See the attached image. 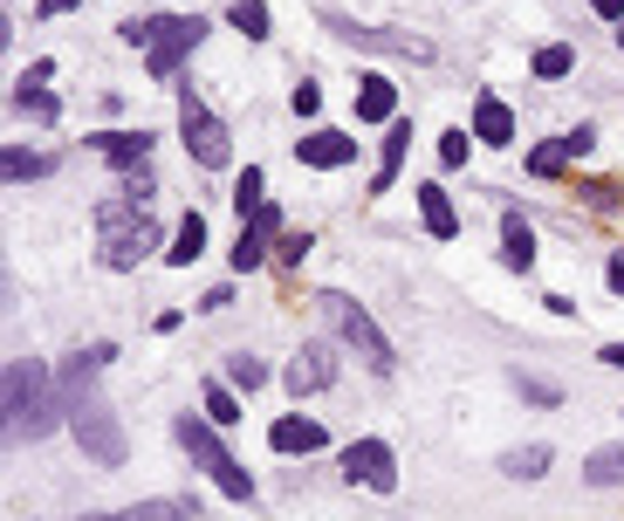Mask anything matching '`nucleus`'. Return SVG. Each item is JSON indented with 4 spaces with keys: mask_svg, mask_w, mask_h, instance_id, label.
<instances>
[{
    "mask_svg": "<svg viewBox=\"0 0 624 521\" xmlns=\"http://www.w3.org/2000/svg\"><path fill=\"white\" fill-rule=\"evenodd\" d=\"M62 412H69V398L49 378V364L14 357V364H8V447H21V439H49Z\"/></svg>",
    "mask_w": 624,
    "mask_h": 521,
    "instance_id": "f257e3e1",
    "label": "nucleus"
},
{
    "mask_svg": "<svg viewBox=\"0 0 624 521\" xmlns=\"http://www.w3.org/2000/svg\"><path fill=\"white\" fill-rule=\"evenodd\" d=\"M117 34H124L131 49H144V69L159 76V83H172L179 62L207 42V21L200 14H151V21H124Z\"/></svg>",
    "mask_w": 624,
    "mask_h": 521,
    "instance_id": "f03ea898",
    "label": "nucleus"
},
{
    "mask_svg": "<svg viewBox=\"0 0 624 521\" xmlns=\"http://www.w3.org/2000/svg\"><path fill=\"white\" fill-rule=\"evenodd\" d=\"M151 248H159V227H151V207H138V199H103L97 207V254H103V268H138Z\"/></svg>",
    "mask_w": 624,
    "mask_h": 521,
    "instance_id": "7ed1b4c3",
    "label": "nucleus"
},
{
    "mask_svg": "<svg viewBox=\"0 0 624 521\" xmlns=\"http://www.w3.org/2000/svg\"><path fill=\"white\" fill-rule=\"evenodd\" d=\"M172 432H179V447H185L192 460H200V467L213 473V488H220L227 501H241V508L254 501V480H248V473H241V460H233V453L220 447V439H213V419H192V412H185Z\"/></svg>",
    "mask_w": 624,
    "mask_h": 521,
    "instance_id": "20e7f679",
    "label": "nucleus"
},
{
    "mask_svg": "<svg viewBox=\"0 0 624 521\" xmlns=\"http://www.w3.org/2000/svg\"><path fill=\"white\" fill-rule=\"evenodd\" d=\"M316 309L330 315V323H336V337H343L350 350H358L371 371H392V364H399V357H392V343H384V330L371 323V309H364V302H350V295L323 289V295H316Z\"/></svg>",
    "mask_w": 624,
    "mask_h": 521,
    "instance_id": "39448f33",
    "label": "nucleus"
},
{
    "mask_svg": "<svg viewBox=\"0 0 624 521\" xmlns=\"http://www.w3.org/2000/svg\"><path fill=\"white\" fill-rule=\"evenodd\" d=\"M69 425H76V439H83V453L97 467H124V432H117V412L103 405V398L69 391Z\"/></svg>",
    "mask_w": 624,
    "mask_h": 521,
    "instance_id": "423d86ee",
    "label": "nucleus"
},
{
    "mask_svg": "<svg viewBox=\"0 0 624 521\" xmlns=\"http://www.w3.org/2000/svg\"><path fill=\"white\" fill-rule=\"evenodd\" d=\"M179 138H185V151H192V166H207V172H227V158H233V144H227V124L192 97V90H179Z\"/></svg>",
    "mask_w": 624,
    "mask_h": 521,
    "instance_id": "0eeeda50",
    "label": "nucleus"
},
{
    "mask_svg": "<svg viewBox=\"0 0 624 521\" xmlns=\"http://www.w3.org/2000/svg\"><path fill=\"white\" fill-rule=\"evenodd\" d=\"M323 28L336 34V42L371 49V56H405V62H425V56H433V42H425V34H405V28H364V21H350V14H336V8H323Z\"/></svg>",
    "mask_w": 624,
    "mask_h": 521,
    "instance_id": "6e6552de",
    "label": "nucleus"
},
{
    "mask_svg": "<svg viewBox=\"0 0 624 521\" xmlns=\"http://www.w3.org/2000/svg\"><path fill=\"white\" fill-rule=\"evenodd\" d=\"M343 480L350 488H364L371 494H392L399 488V460H392V447H384V439H358V447H343Z\"/></svg>",
    "mask_w": 624,
    "mask_h": 521,
    "instance_id": "1a4fd4ad",
    "label": "nucleus"
},
{
    "mask_svg": "<svg viewBox=\"0 0 624 521\" xmlns=\"http://www.w3.org/2000/svg\"><path fill=\"white\" fill-rule=\"evenodd\" d=\"M282 384H289L295 398L330 391V384H336V350H330V343H302V350H295V364L282 371Z\"/></svg>",
    "mask_w": 624,
    "mask_h": 521,
    "instance_id": "9d476101",
    "label": "nucleus"
},
{
    "mask_svg": "<svg viewBox=\"0 0 624 521\" xmlns=\"http://www.w3.org/2000/svg\"><path fill=\"white\" fill-rule=\"evenodd\" d=\"M295 158L309 172H336V166H350L358 158V138H343V131H309V138H295Z\"/></svg>",
    "mask_w": 624,
    "mask_h": 521,
    "instance_id": "9b49d317",
    "label": "nucleus"
},
{
    "mask_svg": "<svg viewBox=\"0 0 624 521\" xmlns=\"http://www.w3.org/2000/svg\"><path fill=\"white\" fill-rule=\"evenodd\" d=\"M591 144H597V131H591V124H576L570 138H550V144H535V151H529V172H535V179H556V172L570 166V158H583Z\"/></svg>",
    "mask_w": 624,
    "mask_h": 521,
    "instance_id": "f8f14e48",
    "label": "nucleus"
},
{
    "mask_svg": "<svg viewBox=\"0 0 624 521\" xmlns=\"http://www.w3.org/2000/svg\"><path fill=\"white\" fill-rule=\"evenodd\" d=\"M268 447H275V453H323L330 432L316 419H275V425H268Z\"/></svg>",
    "mask_w": 624,
    "mask_h": 521,
    "instance_id": "ddd939ff",
    "label": "nucleus"
},
{
    "mask_svg": "<svg viewBox=\"0 0 624 521\" xmlns=\"http://www.w3.org/2000/svg\"><path fill=\"white\" fill-rule=\"evenodd\" d=\"M358 124H399V90L384 76H358Z\"/></svg>",
    "mask_w": 624,
    "mask_h": 521,
    "instance_id": "4468645a",
    "label": "nucleus"
},
{
    "mask_svg": "<svg viewBox=\"0 0 624 521\" xmlns=\"http://www.w3.org/2000/svg\"><path fill=\"white\" fill-rule=\"evenodd\" d=\"M412 192H419V220H425V233H433V240H453V233H460V213H453L446 186H412Z\"/></svg>",
    "mask_w": 624,
    "mask_h": 521,
    "instance_id": "2eb2a0df",
    "label": "nucleus"
},
{
    "mask_svg": "<svg viewBox=\"0 0 624 521\" xmlns=\"http://www.w3.org/2000/svg\"><path fill=\"white\" fill-rule=\"evenodd\" d=\"M501 261H509L515 274L535 268V227H529L522 213H501Z\"/></svg>",
    "mask_w": 624,
    "mask_h": 521,
    "instance_id": "dca6fc26",
    "label": "nucleus"
},
{
    "mask_svg": "<svg viewBox=\"0 0 624 521\" xmlns=\"http://www.w3.org/2000/svg\"><path fill=\"white\" fill-rule=\"evenodd\" d=\"M474 138L481 144H515V110L501 103V97H481L474 103Z\"/></svg>",
    "mask_w": 624,
    "mask_h": 521,
    "instance_id": "f3484780",
    "label": "nucleus"
},
{
    "mask_svg": "<svg viewBox=\"0 0 624 521\" xmlns=\"http://www.w3.org/2000/svg\"><path fill=\"white\" fill-rule=\"evenodd\" d=\"M103 158H110V166H138L144 172V158H151V138L144 131H103V138H90Z\"/></svg>",
    "mask_w": 624,
    "mask_h": 521,
    "instance_id": "a211bd4d",
    "label": "nucleus"
},
{
    "mask_svg": "<svg viewBox=\"0 0 624 521\" xmlns=\"http://www.w3.org/2000/svg\"><path fill=\"white\" fill-rule=\"evenodd\" d=\"M405 144H412V124H392V131H384V151H378L371 192H392V179H399V166H405Z\"/></svg>",
    "mask_w": 624,
    "mask_h": 521,
    "instance_id": "6ab92c4d",
    "label": "nucleus"
},
{
    "mask_svg": "<svg viewBox=\"0 0 624 521\" xmlns=\"http://www.w3.org/2000/svg\"><path fill=\"white\" fill-rule=\"evenodd\" d=\"M200 254H207V220H200V213H185L179 233H172V248H165V261H172V268H192Z\"/></svg>",
    "mask_w": 624,
    "mask_h": 521,
    "instance_id": "aec40b11",
    "label": "nucleus"
},
{
    "mask_svg": "<svg viewBox=\"0 0 624 521\" xmlns=\"http://www.w3.org/2000/svg\"><path fill=\"white\" fill-rule=\"evenodd\" d=\"M110 521H200V508L179 501V494H165V501H138V508H124V514H110Z\"/></svg>",
    "mask_w": 624,
    "mask_h": 521,
    "instance_id": "412c9836",
    "label": "nucleus"
},
{
    "mask_svg": "<svg viewBox=\"0 0 624 521\" xmlns=\"http://www.w3.org/2000/svg\"><path fill=\"white\" fill-rule=\"evenodd\" d=\"M550 447H542V439H535V447H515V453H501V473H509V480H542V473H550Z\"/></svg>",
    "mask_w": 624,
    "mask_h": 521,
    "instance_id": "4be33fe9",
    "label": "nucleus"
},
{
    "mask_svg": "<svg viewBox=\"0 0 624 521\" xmlns=\"http://www.w3.org/2000/svg\"><path fill=\"white\" fill-rule=\"evenodd\" d=\"M268 207V179H261V166H248L241 179H233V213H241V220H254Z\"/></svg>",
    "mask_w": 624,
    "mask_h": 521,
    "instance_id": "5701e85b",
    "label": "nucleus"
},
{
    "mask_svg": "<svg viewBox=\"0 0 624 521\" xmlns=\"http://www.w3.org/2000/svg\"><path fill=\"white\" fill-rule=\"evenodd\" d=\"M0 166H8V186H28V179H49L56 172V158H42V151H8V158H0Z\"/></svg>",
    "mask_w": 624,
    "mask_h": 521,
    "instance_id": "b1692460",
    "label": "nucleus"
},
{
    "mask_svg": "<svg viewBox=\"0 0 624 521\" xmlns=\"http://www.w3.org/2000/svg\"><path fill=\"white\" fill-rule=\"evenodd\" d=\"M227 21L241 28L248 42H268V34H275V28H268V0H233V8H227Z\"/></svg>",
    "mask_w": 624,
    "mask_h": 521,
    "instance_id": "393cba45",
    "label": "nucleus"
},
{
    "mask_svg": "<svg viewBox=\"0 0 624 521\" xmlns=\"http://www.w3.org/2000/svg\"><path fill=\"white\" fill-rule=\"evenodd\" d=\"M583 480H591V488H617V480H624V439H617V447H597L591 467H583Z\"/></svg>",
    "mask_w": 624,
    "mask_h": 521,
    "instance_id": "a878e982",
    "label": "nucleus"
},
{
    "mask_svg": "<svg viewBox=\"0 0 624 521\" xmlns=\"http://www.w3.org/2000/svg\"><path fill=\"white\" fill-rule=\"evenodd\" d=\"M227 384L233 391H261L268 384V364H261V357H248V350H233L227 357Z\"/></svg>",
    "mask_w": 624,
    "mask_h": 521,
    "instance_id": "bb28decb",
    "label": "nucleus"
},
{
    "mask_svg": "<svg viewBox=\"0 0 624 521\" xmlns=\"http://www.w3.org/2000/svg\"><path fill=\"white\" fill-rule=\"evenodd\" d=\"M14 110H28L34 124H56V117H62V103H56L42 83H21V90H14Z\"/></svg>",
    "mask_w": 624,
    "mask_h": 521,
    "instance_id": "cd10ccee",
    "label": "nucleus"
},
{
    "mask_svg": "<svg viewBox=\"0 0 624 521\" xmlns=\"http://www.w3.org/2000/svg\"><path fill=\"white\" fill-rule=\"evenodd\" d=\"M200 405H207V419H213V425H233V419H241V398H233V384H220V378L200 391Z\"/></svg>",
    "mask_w": 624,
    "mask_h": 521,
    "instance_id": "c85d7f7f",
    "label": "nucleus"
},
{
    "mask_svg": "<svg viewBox=\"0 0 624 521\" xmlns=\"http://www.w3.org/2000/svg\"><path fill=\"white\" fill-rule=\"evenodd\" d=\"M535 76H542V83H556V76H570L576 69V56L563 49V42H550V49H535V62H529Z\"/></svg>",
    "mask_w": 624,
    "mask_h": 521,
    "instance_id": "c756f323",
    "label": "nucleus"
},
{
    "mask_svg": "<svg viewBox=\"0 0 624 521\" xmlns=\"http://www.w3.org/2000/svg\"><path fill=\"white\" fill-rule=\"evenodd\" d=\"M515 391L529 398V405H563V391H556L550 378H522V371H515Z\"/></svg>",
    "mask_w": 624,
    "mask_h": 521,
    "instance_id": "7c9ffc66",
    "label": "nucleus"
},
{
    "mask_svg": "<svg viewBox=\"0 0 624 521\" xmlns=\"http://www.w3.org/2000/svg\"><path fill=\"white\" fill-rule=\"evenodd\" d=\"M440 166H466V131H440Z\"/></svg>",
    "mask_w": 624,
    "mask_h": 521,
    "instance_id": "2f4dec72",
    "label": "nucleus"
},
{
    "mask_svg": "<svg viewBox=\"0 0 624 521\" xmlns=\"http://www.w3.org/2000/svg\"><path fill=\"white\" fill-rule=\"evenodd\" d=\"M289 103H295V117H316V110H323V90H316V83H295Z\"/></svg>",
    "mask_w": 624,
    "mask_h": 521,
    "instance_id": "473e14b6",
    "label": "nucleus"
},
{
    "mask_svg": "<svg viewBox=\"0 0 624 521\" xmlns=\"http://www.w3.org/2000/svg\"><path fill=\"white\" fill-rule=\"evenodd\" d=\"M275 248H282V261H302L309 248H316V240H309V233H282V240H275Z\"/></svg>",
    "mask_w": 624,
    "mask_h": 521,
    "instance_id": "72a5a7b5",
    "label": "nucleus"
},
{
    "mask_svg": "<svg viewBox=\"0 0 624 521\" xmlns=\"http://www.w3.org/2000/svg\"><path fill=\"white\" fill-rule=\"evenodd\" d=\"M591 14H604V21H624V0H591Z\"/></svg>",
    "mask_w": 624,
    "mask_h": 521,
    "instance_id": "f704fd0d",
    "label": "nucleus"
},
{
    "mask_svg": "<svg viewBox=\"0 0 624 521\" xmlns=\"http://www.w3.org/2000/svg\"><path fill=\"white\" fill-rule=\"evenodd\" d=\"M597 364H611V371H624V343H604V350H597Z\"/></svg>",
    "mask_w": 624,
    "mask_h": 521,
    "instance_id": "c9c22d12",
    "label": "nucleus"
},
{
    "mask_svg": "<svg viewBox=\"0 0 624 521\" xmlns=\"http://www.w3.org/2000/svg\"><path fill=\"white\" fill-rule=\"evenodd\" d=\"M604 282H611V289L624 295V254H611V268H604Z\"/></svg>",
    "mask_w": 624,
    "mask_h": 521,
    "instance_id": "e433bc0d",
    "label": "nucleus"
},
{
    "mask_svg": "<svg viewBox=\"0 0 624 521\" xmlns=\"http://www.w3.org/2000/svg\"><path fill=\"white\" fill-rule=\"evenodd\" d=\"M76 0H34V14H69Z\"/></svg>",
    "mask_w": 624,
    "mask_h": 521,
    "instance_id": "4c0bfd02",
    "label": "nucleus"
},
{
    "mask_svg": "<svg viewBox=\"0 0 624 521\" xmlns=\"http://www.w3.org/2000/svg\"><path fill=\"white\" fill-rule=\"evenodd\" d=\"M90 521H110V514H90Z\"/></svg>",
    "mask_w": 624,
    "mask_h": 521,
    "instance_id": "58836bf2",
    "label": "nucleus"
}]
</instances>
